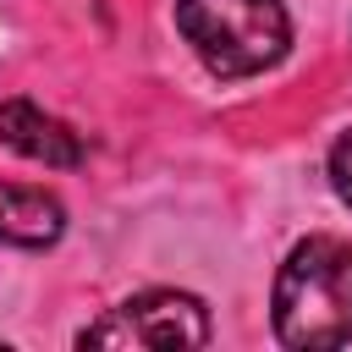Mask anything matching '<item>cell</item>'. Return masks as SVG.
Segmentation results:
<instances>
[{
    "label": "cell",
    "mask_w": 352,
    "mask_h": 352,
    "mask_svg": "<svg viewBox=\"0 0 352 352\" xmlns=\"http://www.w3.org/2000/svg\"><path fill=\"white\" fill-rule=\"evenodd\" d=\"M0 143L16 148L22 160L55 165V170L82 165V138H77L60 116L38 110L33 99H0Z\"/></svg>",
    "instance_id": "4"
},
{
    "label": "cell",
    "mask_w": 352,
    "mask_h": 352,
    "mask_svg": "<svg viewBox=\"0 0 352 352\" xmlns=\"http://www.w3.org/2000/svg\"><path fill=\"white\" fill-rule=\"evenodd\" d=\"M324 170H330V187H336V198L352 209V126L330 143V160H324Z\"/></svg>",
    "instance_id": "6"
},
{
    "label": "cell",
    "mask_w": 352,
    "mask_h": 352,
    "mask_svg": "<svg viewBox=\"0 0 352 352\" xmlns=\"http://www.w3.org/2000/svg\"><path fill=\"white\" fill-rule=\"evenodd\" d=\"M66 231V204L28 182H0V242L6 248H55Z\"/></svg>",
    "instance_id": "5"
},
{
    "label": "cell",
    "mask_w": 352,
    "mask_h": 352,
    "mask_svg": "<svg viewBox=\"0 0 352 352\" xmlns=\"http://www.w3.org/2000/svg\"><path fill=\"white\" fill-rule=\"evenodd\" d=\"M270 319L280 346L297 352H336L352 341V242L341 236H302L280 270Z\"/></svg>",
    "instance_id": "1"
},
{
    "label": "cell",
    "mask_w": 352,
    "mask_h": 352,
    "mask_svg": "<svg viewBox=\"0 0 352 352\" xmlns=\"http://www.w3.org/2000/svg\"><path fill=\"white\" fill-rule=\"evenodd\" d=\"M176 28L220 82L270 72L292 44L280 0H176Z\"/></svg>",
    "instance_id": "2"
},
{
    "label": "cell",
    "mask_w": 352,
    "mask_h": 352,
    "mask_svg": "<svg viewBox=\"0 0 352 352\" xmlns=\"http://www.w3.org/2000/svg\"><path fill=\"white\" fill-rule=\"evenodd\" d=\"M77 346H116V352H192L209 346V308L192 292L148 286L126 302H116L104 319H94Z\"/></svg>",
    "instance_id": "3"
}]
</instances>
